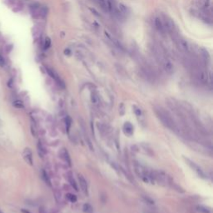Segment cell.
Wrapping results in <instances>:
<instances>
[{"label": "cell", "mask_w": 213, "mask_h": 213, "mask_svg": "<svg viewBox=\"0 0 213 213\" xmlns=\"http://www.w3.org/2000/svg\"><path fill=\"white\" fill-rule=\"evenodd\" d=\"M142 199L144 200V201L146 203H147V204H149V205H154V201L152 200L151 198H150L149 196H142Z\"/></svg>", "instance_id": "cell-20"}, {"label": "cell", "mask_w": 213, "mask_h": 213, "mask_svg": "<svg viewBox=\"0 0 213 213\" xmlns=\"http://www.w3.org/2000/svg\"><path fill=\"white\" fill-rule=\"evenodd\" d=\"M0 213H2V212H1V211H0Z\"/></svg>", "instance_id": "cell-31"}, {"label": "cell", "mask_w": 213, "mask_h": 213, "mask_svg": "<svg viewBox=\"0 0 213 213\" xmlns=\"http://www.w3.org/2000/svg\"><path fill=\"white\" fill-rule=\"evenodd\" d=\"M94 2L99 5L100 8L104 12H108V7H107V2L106 0H93Z\"/></svg>", "instance_id": "cell-10"}, {"label": "cell", "mask_w": 213, "mask_h": 213, "mask_svg": "<svg viewBox=\"0 0 213 213\" xmlns=\"http://www.w3.org/2000/svg\"><path fill=\"white\" fill-rule=\"evenodd\" d=\"M37 148H38V155L40 156V157H44V155L46 154V150H45L44 147L40 142H38V145H37Z\"/></svg>", "instance_id": "cell-12"}, {"label": "cell", "mask_w": 213, "mask_h": 213, "mask_svg": "<svg viewBox=\"0 0 213 213\" xmlns=\"http://www.w3.org/2000/svg\"><path fill=\"white\" fill-rule=\"evenodd\" d=\"M197 210L202 213H211V210L210 208L206 207H203V206H197Z\"/></svg>", "instance_id": "cell-19"}, {"label": "cell", "mask_w": 213, "mask_h": 213, "mask_svg": "<svg viewBox=\"0 0 213 213\" xmlns=\"http://www.w3.org/2000/svg\"><path fill=\"white\" fill-rule=\"evenodd\" d=\"M50 46H51L50 38H45V41H44V48H45V49H48Z\"/></svg>", "instance_id": "cell-23"}, {"label": "cell", "mask_w": 213, "mask_h": 213, "mask_svg": "<svg viewBox=\"0 0 213 213\" xmlns=\"http://www.w3.org/2000/svg\"><path fill=\"white\" fill-rule=\"evenodd\" d=\"M123 131L125 132V134L131 136L133 133V127L130 122H126L123 126Z\"/></svg>", "instance_id": "cell-11"}, {"label": "cell", "mask_w": 213, "mask_h": 213, "mask_svg": "<svg viewBox=\"0 0 213 213\" xmlns=\"http://www.w3.org/2000/svg\"><path fill=\"white\" fill-rule=\"evenodd\" d=\"M133 110H134V113H135V114H136L138 117H140V116L142 115V111H141V109H140L139 107H138V106H133Z\"/></svg>", "instance_id": "cell-25"}, {"label": "cell", "mask_w": 213, "mask_h": 213, "mask_svg": "<svg viewBox=\"0 0 213 213\" xmlns=\"http://www.w3.org/2000/svg\"><path fill=\"white\" fill-rule=\"evenodd\" d=\"M90 10H91V11H92V12H93V13L94 14L96 15V16H98V17H100V15L98 14V12H97V11H96L95 9H93V8H90Z\"/></svg>", "instance_id": "cell-29"}, {"label": "cell", "mask_w": 213, "mask_h": 213, "mask_svg": "<svg viewBox=\"0 0 213 213\" xmlns=\"http://www.w3.org/2000/svg\"><path fill=\"white\" fill-rule=\"evenodd\" d=\"M155 26H156V28H157L158 31L160 32L162 34H164L166 31H165V28H164V26L163 24V20L160 18H156L155 19Z\"/></svg>", "instance_id": "cell-7"}, {"label": "cell", "mask_w": 213, "mask_h": 213, "mask_svg": "<svg viewBox=\"0 0 213 213\" xmlns=\"http://www.w3.org/2000/svg\"><path fill=\"white\" fill-rule=\"evenodd\" d=\"M31 131H32V133H33V136H36L37 135V132H36V128L33 127V126L32 125L31 126Z\"/></svg>", "instance_id": "cell-28"}, {"label": "cell", "mask_w": 213, "mask_h": 213, "mask_svg": "<svg viewBox=\"0 0 213 213\" xmlns=\"http://www.w3.org/2000/svg\"><path fill=\"white\" fill-rule=\"evenodd\" d=\"M201 56L203 59V63H207L210 62V55L208 53L207 49L205 48H201Z\"/></svg>", "instance_id": "cell-9"}, {"label": "cell", "mask_w": 213, "mask_h": 213, "mask_svg": "<svg viewBox=\"0 0 213 213\" xmlns=\"http://www.w3.org/2000/svg\"><path fill=\"white\" fill-rule=\"evenodd\" d=\"M78 180H79V183H80V187H81L82 190L83 191L84 193H88V183L87 181L84 179V177L82 176H78Z\"/></svg>", "instance_id": "cell-8"}, {"label": "cell", "mask_w": 213, "mask_h": 213, "mask_svg": "<svg viewBox=\"0 0 213 213\" xmlns=\"http://www.w3.org/2000/svg\"><path fill=\"white\" fill-rule=\"evenodd\" d=\"M24 158L26 163H28L29 165H33V154L29 148H26L24 151Z\"/></svg>", "instance_id": "cell-6"}, {"label": "cell", "mask_w": 213, "mask_h": 213, "mask_svg": "<svg viewBox=\"0 0 213 213\" xmlns=\"http://www.w3.org/2000/svg\"><path fill=\"white\" fill-rule=\"evenodd\" d=\"M68 181H69V183H70V185H71L74 188L76 191H78V190H77V183H76L75 180H74V178H73V176L72 174H71V172H69L68 173Z\"/></svg>", "instance_id": "cell-14"}, {"label": "cell", "mask_w": 213, "mask_h": 213, "mask_svg": "<svg viewBox=\"0 0 213 213\" xmlns=\"http://www.w3.org/2000/svg\"><path fill=\"white\" fill-rule=\"evenodd\" d=\"M63 159H64V161L68 163V165L70 167V166L72 165V162H71V158L69 157L68 151L66 150V149H63Z\"/></svg>", "instance_id": "cell-13"}, {"label": "cell", "mask_w": 213, "mask_h": 213, "mask_svg": "<svg viewBox=\"0 0 213 213\" xmlns=\"http://www.w3.org/2000/svg\"><path fill=\"white\" fill-rule=\"evenodd\" d=\"M67 197L68 198L69 201L71 202H75L76 201H77V196H76L75 195L71 194V193H68V194L67 195Z\"/></svg>", "instance_id": "cell-24"}, {"label": "cell", "mask_w": 213, "mask_h": 213, "mask_svg": "<svg viewBox=\"0 0 213 213\" xmlns=\"http://www.w3.org/2000/svg\"><path fill=\"white\" fill-rule=\"evenodd\" d=\"M83 211L87 213H92L93 212V208H92V207L89 204H84V206H83Z\"/></svg>", "instance_id": "cell-22"}, {"label": "cell", "mask_w": 213, "mask_h": 213, "mask_svg": "<svg viewBox=\"0 0 213 213\" xmlns=\"http://www.w3.org/2000/svg\"><path fill=\"white\" fill-rule=\"evenodd\" d=\"M65 122H66V126H67V129H68V131L69 128H70V126H71L72 120H71V118H70L69 117H67L66 119H65Z\"/></svg>", "instance_id": "cell-26"}, {"label": "cell", "mask_w": 213, "mask_h": 213, "mask_svg": "<svg viewBox=\"0 0 213 213\" xmlns=\"http://www.w3.org/2000/svg\"><path fill=\"white\" fill-rule=\"evenodd\" d=\"M155 113L157 114V118L163 122V124L170 130L177 132L178 128L173 118H172V115L167 111L164 110L162 107H155Z\"/></svg>", "instance_id": "cell-1"}, {"label": "cell", "mask_w": 213, "mask_h": 213, "mask_svg": "<svg viewBox=\"0 0 213 213\" xmlns=\"http://www.w3.org/2000/svg\"><path fill=\"white\" fill-rule=\"evenodd\" d=\"M158 63L161 65V67L163 68V69L168 74H171L173 73V70H174V68H173V65L172 63L170 62L169 60L167 59V57H164L163 59H162L160 62H158Z\"/></svg>", "instance_id": "cell-3"}, {"label": "cell", "mask_w": 213, "mask_h": 213, "mask_svg": "<svg viewBox=\"0 0 213 213\" xmlns=\"http://www.w3.org/2000/svg\"><path fill=\"white\" fill-rule=\"evenodd\" d=\"M13 105L14 107H16V108H19V109H21V108H24V102L21 100H16L14 101L13 102Z\"/></svg>", "instance_id": "cell-17"}, {"label": "cell", "mask_w": 213, "mask_h": 213, "mask_svg": "<svg viewBox=\"0 0 213 213\" xmlns=\"http://www.w3.org/2000/svg\"><path fill=\"white\" fill-rule=\"evenodd\" d=\"M91 101L93 104H98V102H99V99H98V97L97 96V94L93 93L92 95H91Z\"/></svg>", "instance_id": "cell-21"}, {"label": "cell", "mask_w": 213, "mask_h": 213, "mask_svg": "<svg viewBox=\"0 0 213 213\" xmlns=\"http://www.w3.org/2000/svg\"><path fill=\"white\" fill-rule=\"evenodd\" d=\"M127 13V8L122 4V3H119L118 4V13L121 15H125Z\"/></svg>", "instance_id": "cell-15"}, {"label": "cell", "mask_w": 213, "mask_h": 213, "mask_svg": "<svg viewBox=\"0 0 213 213\" xmlns=\"http://www.w3.org/2000/svg\"><path fill=\"white\" fill-rule=\"evenodd\" d=\"M47 72H48V75L50 76L53 79H54V80L56 81L57 83L60 87H62L63 88H65V84H64V82H63V80L58 77V75L57 74V73L54 71V70H53V69L50 68H47Z\"/></svg>", "instance_id": "cell-5"}, {"label": "cell", "mask_w": 213, "mask_h": 213, "mask_svg": "<svg viewBox=\"0 0 213 213\" xmlns=\"http://www.w3.org/2000/svg\"><path fill=\"white\" fill-rule=\"evenodd\" d=\"M5 64H6V63H5V59H4V57L0 55V67H1V68H3V67L5 66Z\"/></svg>", "instance_id": "cell-27"}, {"label": "cell", "mask_w": 213, "mask_h": 213, "mask_svg": "<svg viewBox=\"0 0 213 213\" xmlns=\"http://www.w3.org/2000/svg\"><path fill=\"white\" fill-rule=\"evenodd\" d=\"M168 184H171L172 185V187L175 189L176 191H177L178 192H181V193H183L184 192V190H183V188H182L179 185H177V184H176L175 182H169Z\"/></svg>", "instance_id": "cell-18"}, {"label": "cell", "mask_w": 213, "mask_h": 213, "mask_svg": "<svg viewBox=\"0 0 213 213\" xmlns=\"http://www.w3.org/2000/svg\"><path fill=\"white\" fill-rule=\"evenodd\" d=\"M42 177H43V179H44V181L45 182L46 184H48L49 187L52 186V185H51L50 178H49V176L48 175V173H47L45 171H43V172H42Z\"/></svg>", "instance_id": "cell-16"}, {"label": "cell", "mask_w": 213, "mask_h": 213, "mask_svg": "<svg viewBox=\"0 0 213 213\" xmlns=\"http://www.w3.org/2000/svg\"><path fill=\"white\" fill-rule=\"evenodd\" d=\"M39 213H47V212H46V210L44 209V207H41V208L39 209Z\"/></svg>", "instance_id": "cell-30"}, {"label": "cell", "mask_w": 213, "mask_h": 213, "mask_svg": "<svg viewBox=\"0 0 213 213\" xmlns=\"http://www.w3.org/2000/svg\"><path fill=\"white\" fill-rule=\"evenodd\" d=\"M186 159V162L187 163V164L192 168V169L194 170L195 172L198 174V175L200 176L201 177H203V178H205L206 177V175H205V173H204V172L202 171V169L199 166H197L194 162H192V161H191L190 159H188V158H185Z\"/></svg>", "instance_id": "cell-4"}, {"label": "cell", "mask_w": 213, "mask_h": 213, "mask_svg": "<svg viewBox=\"0 0 213 213\" xmlns=\"http://www.w3.org/2000/svg\"><path fill=\"white\" fill-rule=\"evenodd\" d=\"M174 40H175L176 44V47L180 52H182L183 53H190L191 48H190V45L186 39L180 38L178 36Z\"/></svg>", "instance_id": "cell-2"}]
</instances>
